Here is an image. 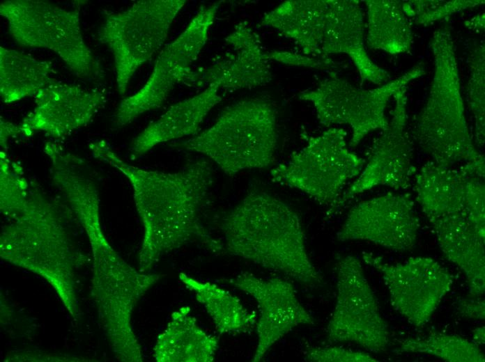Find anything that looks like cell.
I'll list each match as a JSON object with an SVG mask.
<instances>
[{
    "label": "cell",
    "mask_w": 485,
    "mask_h": 362,
    "mask_svg": "<svg viewBox=\"0 0 485 362\" xmlns=\"http://www.w3.org/2000/svg\"><path fill=\"white\" fill-rule=\"evenodd\" d=\"M269 56L271 61L295 66L324 69L334 65V63L329 58L311 57L290 52L272 51L269 52Z\"/></svg>",
    "instance_id": "32"
},
{
    "label": "cell",
    "mask_w": 485,
    "mask_h": 362,
    "mask_svg": "<svg viewBox=\"0 0 485 362\" xmlns=\"http://www.w3.org/2000/svg\"><path fill=\"white\" fill-rule=\"evenodd\" d=\"M89 149L93 157L122 173L132 186L144 226L139 271L147 272L162 255L194 241L215 253L224 249L204 224L213 182L208 161L197 160L176 172L165 173L126 163L104 140L90 143Z\"/></svg>",
    "instance_id": "1"
},
{
    "label": "cell",
    "mask_w": 485,
    "mask_h": 362,
    "mask_svg": "<svg viewBox=\"0 0 485 362\" xmlns=\"http://www.w3.org/2000/svg\"><path fill=\"white\" fill-rule=\"evenodd\" d=\"M59 203L36 182H29L23 210L3 227V259L43 277L54 288L72 316L78 307L74 267L80 259Z\"/></svg>",
    "instance_id": "3"
},
{
    "label": "cell",
    "mask_w": 485,
    "mask_h": 362,
    "mask_svg": "<svg viewBox=\"0 0 485 362\" xmlns=\"http://www.w3.org/2000/svg\"><path fill=\"white\" fill-rule=\"evenodd\" d=\"M485 52L484 44L470 53L468 83V104L475 119V143L483 147L485 139Z\"/></svg>",
    "instance_id": "29"
},
{
    "label": "cell",
    "mask_w": 485,
    "mask_h": 362,
    "mask_svg": "<svg viewBox=\"0 0 485 362\" xmlns=\"http://www.w3.org/2000/svg\"><path fill=\"white\" fill-rule=\"evenodd\" d=\"M461 299L457 301V310L464 317L474 320H484L485 302L480 297Z\"/></svg>",
    "instance_id": "33"
},
{
    "label": "cell",
    "mask_w": 485,
    "mask_h": 362,
    "mask_svg": "<svg viewBox=\"0 0 485 362\" xmlns=\"http://www.w3.org/2000/svg\"><path fill=\"white\" fill-rule=\"evenodd\" d=\"M325 58L333 54H347L356 67L362 83L381 86L390 79V74L369 57L364 42V21L360 1L327 0L322 42Z\"/></svg>",
    "instance_id": "17"
},
{
    "label": "cell",
    "mask_w": 485,
    "mask_h": 362,
    "mask_svg": "<svg viewBox=\"0 0 485 362\" xmlns=\"http://www.w3.org/2000/svg\"><path fill=\"white\" fill-rule=\"evenodd\" d=\"M363 260L381 274L394 309L416 327L430 320L453 283L452 275L432 258L411 257L388 264L364 253Z\"/></svg>",
    "instance_id": "12"
},
{
    "label": "cell",
    "mask_w": 485,
    "mask_h": 362,
    "mask_svg": "<svg viewBox=\"0 0 485 362\" xmlns=\"http://www.w3.org/2000/svg\"><path fill=\"white\" fill-rule=\"evenodd\" d=\"M185 0H141L105 15L98 39L112 53L117 89L125 94L136 71L159 51Z\"/></svg>",
    "instance_id": "7"
},
{
    "label": "cell",
    "mask_w": 485,
    "mask_h": 362,
    "mask_svg": "<svg viewBox=\"0 0 485 362\" xmlns=\"http://www.w3.org/2000/svg\"><path fill=\"white\" fill-rule=\"evenodd\" d=\"M485 328L484 326L477 327L473 330L472 338L473 342L476 344H484Z\"/></svg>",
    "instance_id": "35"
},
{
    "label": "cell",
    "mask_w": 485,
    "mask_h": 362,
    "mask_svg": "<svg viewBox=\"0 0 485 362\" xmlns=\"http://www.w3.org/2000/svg\"><path fill=\"white\" fill-rule=\"evenodd\" d=\"M219 89L218 85L210 84L199 94L171 106L135 138L131 153L139 157L160 143L195 134L210 111L222 100Z\"/></svg>",
    "instance_id": "20"
},
{
    "label": "cell",
    "mask_w": 485,
    "mask_h": 362,
    "mask_svg": "<svg viewBox=\"0 0 485 362\" xmlns=\"http://www.w3.org/2000/svg\"><path fill=\"white\" fill-rule=\"evenodd\" d=\"M367 43L372 49L391 54L408 52L413 34L402 3L394 0H367Z\"/></svg>",
    "instance_id": "26"
},
{
    "label": "cell",
    "mask_w": 485,
    "mask_h": 362,
    "mask_svg": "<svg viewBox=\"0 0 485 362\" xmlns=\"http://www.w3.org/2000/svg\"><path fill=\"white\" fill-rule=\"evenodd\" d=\"M429 221L444 255L464 273L470 297H481L485 290V235L464 214Z\"/></svg>",
    "instance_id": "19"
},
{
    "label": "cell",
    "mask_w": 485,
    "mask_h": 362,
    "mask_svg": "<svg viewBox=\"0 0 485 362\" xmlns=\"http://www.w3.org/2000/svg\"><path fill=\"white\" fill-rule=\"evenodd\" d=\"M434 72L426 102L418 114L413 136L432 162L447 167L461 164L484 178V157L475 148L468 127L454 45L445 26L430 40Z\"/></svg>",
    "instance_id": "4"
},
{
    "label": "cell",
    "mask_w": 485,
    "mask_h": 362,
    "mask_svg": "<svg viewBox=\"0 0 485 362\" xmlns=\"http://www.w3.org/2000/svg\"><path fill=\"white\" fill-rule=\"evenodd\" d=\"M419 226L412 200L403 194L390 193L355 205L336 237L340 242L369 241L403 252L415 246Z\"/></svg>",
    "instance_id": "14"
},
{
    "label": "cell",
    "mask_w": 485,
    "mask_h": 362,
    "mask_svg": "<svg viewBox=\"0 0 485 362\" xmlns=\"http://www.w3.org/2000/svg\"><path fill=\"white\" fill-rule=\"evenodd\" d=\"M0 155V208L3 215L12 219L26 205L29 182L23 177L21 166L12 162L5 150Z\"/></svg>",
    "instance_id": "28"
},
{
    "label": "cell",
    "mask_w": 485,
    "mask_h": 362,
    "mask_svg": "<svg viewBox=\"0 0 485 362\" xmlns=\"http://www.w3.org/2000/svg\"><path fill=\"white\" fill-rule=\"evenodd\" d=\"M400 352L435 356L449 362H484L479 345L461 336L431 333L426 337L398 340Z\"/></svg>",
    "instance_id": "27"
},
{
    "label": "cell",
    "mask_w": 485,
    "mask_h": 362,
    "mask_svg": "<svg viewBox=\"0 0 485 362\" xmlns=\"http://www.w3.org/2000/svg\"><path fill=\"white\" fill-rule=\"evenodd\" d=\"M105 93L57 81L35 95V108L20 124L22 135L43 132L54 138L86 125L106 102Z\"/></svg>",
    "instance_id": "16"
},
{
    "label": "cell",
    "mask_w": 485,
    "mask_h": 362,
    "mask_svg": "<svg viewBox=\"0 0 485 362\" xmlns=\"http://www.w3.org/2000/svg\"><path fill=\"white\" fill-rule=\"evenodd\" d=\"M276 113L264 98L238 101L195 137L170 145L201 153L229 176L247 169L264 168L274 160L277 143Z\"/></svg>",
    "instance_id": "5"
},
{
    "label": "cell",
    "mask_w": 485,
    "mask_h": 362,
    "mask_svg": "<svg viewBox=\"0 0 485 362\" xmlns=\"http://www.w3.org/2000/svg\"><path fill=\"white\" fill-rule=\"evenodd\" d=\"M425 74L423 64L419 63L401 76L367 90L356 88L335 72H330L316 88L300 92L299 98L312 103L321 125L350 126L352 136L349 146L355 148L371 132L387 127L385 111L389 100Z\"/></svg>",
    "instance_id": "9"
},
{
    "label": "cell",
    "mask_w": 485,
    "mask_h": 362,
    "mask_svg": "<svg viewBox=\"0 0 485 362\" xmlns=\"http://www.w3.org/2000/svg\"><path fill=\"white\" fill-rule=\"evenodd\" d=\"M226 281L252 297L259 308L253 362L261 361L271 347L294 328L314 324L293 284L284 278H262L243 272Z\"/></svg>",
    "instance_id": "15"
},
{
    "label": "cell",
    "mask_w": 485,
    "mask_h": 362,
    "mask_svg": "<svg viewBox=\"0 0 485 362\" xmlns=\"http://www.w3.org/2000/svg\"><path fill=\"white\" fill-rule=\"evenodd\" d=\"M484 3L482 0L410 1L402 3L407 17H413L417 24L427 26L450 15Z\"/></svg>",
    "instance_id": "30"
},
{
    "label": "cell",
    "mask_w": 485,
    "mask_h": 362,
    "mask_svg": "<svg viewBox=\"0 0 485 362\" xmlns=\"http://www.w3.org/2000/svg\"><path fill=\"white\" fill-rule=\"evenodd\" d=\"M225 40L234 54L209 67L201 81L236 90L265 86L271 81L269 52L264 51L259 36L246 22L237 24Z\"/></svg>",
    "instance_id": "18"
},
{
    "label": "cell",
    "mask_w": 485,
    "mask_h": 362,
    "mask_svg": "<svg viewBox=\"0 0 485 362\" xmlns=\"http://www.w3.org/2000/svg\"><path fill=\"white\" fill-rule=\"evenodd\" d=\"M218 339L197 324L189 306L175 310L164 331L157 337L154 358L158 362H211Z\"/></svg>",
    "instance_id": "23"
},
{
    "label": "cell",
    "mask_w": 485,
    "mask_h": 362,
    "mask_svg": "<svg viewBox=\"0 0 485 362\" xmlns=\"http://www.w3.org/2000/svg\"><path fill=\"white\" fill-rule=\"evenodd\" d=\"M326 10L327 0L285 1L265 13L261 25L294 41L306 56L328 58L322 54Z\"/></svg>",
    "instance_id": "22"
},
{
    "label": "cell",
    "mask_w": 485,
    "mask_h": 362,
    "mask_svg": "<svg viewBox=\"0 0 485 362\" xmlns=\"http://www.w3.org/2000/svg\"><path fill=\"white\" fill-rule=\"evenodd\" d=\"M305 359L311 362H376L370 354L340 347H313L305 352Z\"/></svg>",
    "instance_id": "31"
},
{
    "label": "cell",
    "mask_w": 485,
    "mask_h": 362,
    "mask_svg": "<svg viewBox=\"0 0 485 362\" xmlns=\"http://www.w3.org/2000/svg\"><path fill=\"white\" fill-rule=\"evenodd\" d=\"M337 297L326 333L330 342H351L378 353L389 344L388 326L360 260L353 255L336 264Z\"/></svg>",
    "instance_id": "11"
},
{
    "label": "cell",
    "mask_w": 485,
    "mask_h": 362,
    "mask_svg": "<svg viewBox=\"0 0 485 362\" xmlns=\"http://www.w3.org/2000/svg\"><path fill=\"white\" fill-rule=\"evenodd\" d=\"M346 136L343 129L331 127L311 137L302 149L271 171L272 180L330 206V214L344 187L360 175L365 162L348 150Z\"/></svg>",
    "instance_id": "8"
},
{
    "label": "cell",
    "mask_w": 485,
    "mask_h": 362,
    "mask_svg": "<svg viewBox=\"0 0 485 362\" xmlns=\"http://www.w3.org/2000/svg\"><path fill=\"white\" fill-rule=\"evenodd\" d=\"M179 279L204 306L220 334L245 333L256 323L255 312L248 310L238 297L216 284L198 281L183 272Z\"/></svg>",
    "instance_id": "25"
},
{
    "label": "cell",
    "mask_w": 485,
    "mask_h": 362,
    "mask_svg": "<svg viewBox=\"0 0 485 362\" xmlns=\"http://www.w3.org/2000/svg\"><path fill=\"white\" fill-rule=\"evenodd\" d=\"M224 249L300 284L314 286L322 276L310 260L297 213L262 191L249 192L220 221Z\"/></svg>",
    "instance_id": "2"
},
{
    "label": "cell",
    "mask_w": 485,
    "mask_h": 362,
    "mask_svg": "<svg viewBox=\"0 0 485 362\" xmlns=\"http://www.w3.org/2000/svg\"><path fill=\"white\" fill-rule=\"evenodd\" d=\"M0 125V143L3 150L7 149L8 140L11 137L22 135L20 124L15 125L8 122L1 117Z\"/></svg>",
    "instance_id": "34"
},
{
    "label": "cell",
    "mask_w": 485,
    "mask_h": 362,
    "mask_svg": "<svg viewBox=\"0 0 485 362\" xmlns=\"http://www.w3.org/2000/svg\"><path fill=\"white\" fill-rule=\"evenodd\" d=\"M221 2L201 6L185 30L162 49L146 82L120 102L112 119L114 127L127 125L141 115L160 107L177 84L198 80L192 63L206 42Z\"/></svg>",
    "instance_id": "10"
},
{
    "label": "cell",
    "mask_w": 485,
    "mask_h": 362,
    "mask_svg": "<svg viewBox=\"0 0 485 362\" xmlns=\"http://www.w3.org/2000/svg\"><path fill=\"white\" fill-rule=\"evenodd\" d=\"M407 87L394 95V108L387 127L374 142L369 162L357 179L341 195L330 214L355 196L375 187L404 189L417 171L407 128Z\"/></svg>",
    "instance_id": "13"
},
{
    "label": "cell",
    "mask_w": 485,
    "mask_h": 362,
    "mask_svg": "<svg viewBox=\"0 0 485 362\" xmlns=\"http://www.w3.org/2000/svg\"><path fill=\"white\" fill-rule=\"evenodd\" d=\"M472 175L462 167H447L432 161L416 172L417 201L429 221L455 214L466 216L468 184Z\"/></svg>",
    "instance_id": "21"
},
{
    "label": "cell",
    "mask_w": 485,
    "mask_h": 362,
    "mask_svg": "<svg viewBox=\"0 0 485 362\" xmlns=\"http://www.w3.org/2000/svg\"><path fill=\"white\" fill-rule=\"evenodd\" d=\"M0 15L20 45L52 51L79 78L102 77L99 63L84 41L79 9L67 10L43 0H8L1 3Z\"/></svg>",
    "instance_id": "6"
},
{
    "label": "cell",
    "mask_w": 485,
    "mask_h": 362,
    "mask_svg": "<svg viewBox=\"0 0 485 362\" xmlns=\"http://www.w3.org/2000/svg\"><path fill=\"white\" fill-rule=\"evenodd\" d=\"M52 65L15 49L0 47V95L5 103L36 95L56 81Z\"/></svg>",
    "instance_id": "24"
}]
</instances>
